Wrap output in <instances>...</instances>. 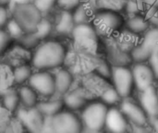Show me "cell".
<instances>
[{
  "label": "cell",
  "mask_w": 158,
  "mask_h": 133,
  "mask_svg": "<svg viewBox=\"0 0 158 133\" xmlns=\"http://www.w3.org/2000/svg\"><path fill=\"white\" fill-rule=\"evenodd\" d=\"M64 102L59 98H44V100H40L37 108L41 111V113L45 118H52L64 108Z\"/></svg>",
  "instance_id": "17"
},
{
  "label": "cell",
  "mask_w": 158,
  "mask_h": 133,
  "mask_svg": "<svg viewBox=\"0 0 158 133\" xmlns=\"http://www.w3.org/2000/svg\"><path fill=\"white\" fill-rule=\"evenodd\" d=\"M120 110L135 126H144L147 121V115L142 106L134 102L125 99L120 104Z\"/></svg>",
  "instance_id": "10"
},
{
  "label": "cell",
  "mask_w": 158,
  "mask_h": 133,
  "mask_svg": "<svg viewBox=\"0 0 158 133\" xmlns=\"http://www.w3.org/2000/svg\"><path fill=\"white\" fill-rule=\"evenodd\" d=\"M64 106L71 111L84 108L87 106V97L81 90H73L68 92L62 96Z\"/></svg>",
  "instance_id": "16"
},
{
  "label": "cell",
  "mask_w": 158,
  "mask_h": 133,
  "mask_svg": "<svg viewBox=\"0 0 158 133\" xmlns=\"http://www.w3.org/2000/svg\"><path fill=\"white\" fill-rule=\"evenodd\" d=\"M67 58V48L59 41L44 40L32 51L31 65L36 70L60 69Z\"/></svg>",
  "instance_id": "1"
},
{
  "label": "cell",
  "mask_w": 158,
  "mask_h": 133,
  "mask_svg": "<svg viewBox=\"0 0 158 133\" xmlns=\"http://www.w3.org/2000/svg\"><path fill=\"white\" fill-rule=\"evenodd\" d=\"M17 90L20 100V107L32 108L37 106L40 96L28 83L19 86Z\"/></svg>",
  "instance_id": "18"
},
{
  "label": "cell",
  "mask_w": 158,
  "mask_h": 133,
  "mask_svg": "<svg viewBox=\"0 0 158 133\" xmlns=\"http://www.w3.org/2000/svg\"><path fill=\"white\" fill-rule=\"evenodd\" d=\"M18 44L26 50H34L41 43L34 32H24L22 36L17 41Z\"/></svg>",
  "instance_id": "25"
},
{
  "label": "cell",
  "mask_w": 158,
  "mask_h": 133,
  "mask_svg": "<svg viewBox=\"0 0 158 133\" xmlns=\"http://www.w3.org/2000/svg\"><path fill=\"white\" fill-rule=\"evenodd\" d=\"M101 98L103 103H105L106 105H115L118 103L121 99L120 95L114 87L106 88L101 94Z\"/></svg>",
  "instance_id": "29"
},
{
  "label": "cell",
  "mask_w": 158,
  "mask_h": 133,
  "mask_svg": "<svg viewBox=\"0 0 158 133\" xmlns=\"http://www.w3.org/2000/svg\"><path fill=\"white\" fill-rule=\"evenodd\" d=\"M125 133H127V132H125Z\"/></svg>",
  "instance_id": "46"
},
{
  "label": "cell",
  "mask_w": 158,
  "mask_h": 133,
  "mask_svg": "<svg viewBox=\"0 0 158 133\" xmlns=\"http://www.w3.org/2000/svg\"><path fill=\"white\" fill-rule=\"evenodd\" d=\"M2 97V107L6 110L12 116L20 108V100L18 90L6 89L1 94Z\"/></svg>",
  "instance_id": "19"
},
{
  "label": "cell",
  "mask_w": 158,
  "mask_h": 133,
  "mask_svg": "<svg viewBox=\"0 0 158 133\" xmlns=\"http://www.w3.org/2000/svg\"><path fill=\"white\" fill-rule=\"evenodd\" d=\"M28 84L43 98H50L56 94L55 77L48 70L33 71Z\"/></svg>",
  "instance_id": "7"
},
{
  "label": "cell",
  "mask_w": 158,
  "mask_h": 133,
  "mask_svg": "<svg viewBox=\"0 0 158 133\" xmlns=\"http://www.w3.org/2000/svg\"><path fill=\"white\" fill-rule=\"evenodd\" d=\"M106 105L103 102H94L87 105L81 114L83 127L89 132H97L105 127L107 114Z\"/></svg>",
  "instance_id": "4"
},
{
  "label": "cell",
  "mask_w": 158,
  "mask_h": 133,
  "mask_svg": "<svg viewBox=\"0 0 158 133\" xmlns=\"http://www.w3.org/2000/svg\"><path fill=\"white\" fill-rule=\"evenodd\" d=\"M54 31L62 36L71 35L75 27L72 13L69 11L59 10L54 19Z\"/></svg>",
  "instance_id": "14"
},
{
  "label": "cell",
  "mask_w": 158,
  "mask_h": 133,
  "mask_svg": "<svg viewBox=\"0 0 158 133\" xmlns=\"http://www.w3.org/2000/svg\"><path fill=\"white\" fill-rule=\"evenodd\" d=\"M143 14L149 21L150 25L158 28V7L151 5H146Z\"/></svg>",
  "instance_id": "30"
},
{
  "label": "cell",
  "mask_w": 158,
  "mask_h": 133,
  "mask_svg": "<svg viewBox=\"0 0 158 133\" xmlns=\"http://www.w3.org/2000/svg\"><path fill=\"white\" fill-rule=\"evenodd\" d=\"M48 123L52 133H81L83 130L81 119L71 110L63 109L49 118Z\"/></svg>",
  "instance_id": "3"
},
{
  "label": "cell",
  "mask_w": 158,
  "mask_h": 133,
  "mask_svg": "<svg viewBox=\"0 0 158 133\" xmlns=\"http://www.w3.org/2000/svg\"><path fill=\"white\" fill-rule=\"evenodd\" d=\"M25 133H43L47 118L37 107H20L14 115Z\"/></svg>",
  "instance_id": "6"
},
{
  "label": "cell",
  "mask_w": 158,
  "mask_h": 133,
  "mask_svg": "<svg viewBox=\"0 0 158 133\" xmlns=\"http://www.w3.org/2000/svg\"><path fill=\"white\" fill-rule=\"evenodd\" d=\"M111 79L113 87L117 90L121 98H127L133 88L134 81L132 71L125 66H116L112 68Z\"/></svg>",
  "instance_id": "8"
},
{
  "label": "cell",
  "mask_w": 158,
  "mask_h": 133,
  "mask_svg": "<svg viewBox=\"0 0 158 133\" xmlns=\"http://www.w3.org/2000/svg\"><path fill=\"white\" fill-rule=\"evenodd\" d=\"M131 59L135 61L136 63H143L149 60L151 55L141 43L132 48L131 52Z\"/></svg>",
  "instance_id": "27"
},
{
  "label": "cell",
  "mask_w": 158,
  "mask_h": 133,
  "mask_svg": "<svg viewBox=\"0 0 158 133\" xmlns=\"http://www.w3.org/2000/svg\"><path fill=\"white\" fill-rule=\"evenodd\" d=\"M53 31H54V22L50 20L48 18L43 17L36 30L33 32L39 38V40L43 42L44 40H47L50 37V35L53 33Z\"/></svg>",
  "instance_id": "23"
},
{
  "label": "cell",
  "mask_w": 158,
  "mask_h": 133,
  "mask_svg": "<svg viewBox=\"0 0 158 133\" xmlns=\"http://www.w3.org/2000/svg\"><path fill=\"white\" fill-rule=\"evenodd\" d=\"M32 0H11L10 1V4L8 6V8L11 9L14 6L16 5H19V4H22V3H26V2H31Z\"/></svg>",
  "instance_id": "38"
},
{
  "label": "cell",
  "mask_w": 158,
  "mask_h": 133,
  "mask_svg": "<svg viewBox=\"0 0 158 133\" xmlns=\"http://www.w3.org/2000/svg\"><path fill=\"white\" fill-rule=\"evenodd\" d=\"M89 133H102L101 131H97V132H89Z\"/></svg>",
  "instance_id": "44"
},
{
  "label": "cell",
  "mask_w": 158,
  "mask_h": 133,
  "mask_svg": "<svg viewBox=\"0 0 158 133\" xmlns=\"http://www.w3.org/2000/svg\"><path fill=\"white\" fill-rule=\"evenodd\" d=\"M10 18L11 12L8 6L0 5V28H5Z\"/></svg>",
  "instance_id": "34"
},
{
  "label": "cell",
  "mask_w": 158,
  "mask_h": 133,
  "mask_svg": "<svg viewBox=\"0 0 158 133\" xmlns=\"http://www.w3.org/2000/svg\"><path fill=\"white\" fill-rule=\"evenodd\" d=\"M74 41L81 45H93L97 41V31L90 23L75 25L70 35Z\"/></svg>",
  "instance_id": "11"
},
{
  "label": "cell",
  "mask_w": 158,
  "mask_h": 133,
  "mask_svg": "<svg viewBox=\"0 0 158 133\" xmlns=\"http://www.w3.org/2000/svg\"><path fill=\"white\" fill-rule=\"evenodd\" d=\"M93 21V25L96 31L105 35L113 34L118 31L124 24V19L120 13L108 8L95 13Z\"/></svg>",
  "instance_id": "5"
},
{
  "label": "cell",
  "mask_w": 158,
  "mask_h": 133,
  "mask_svg": "<svg viewBox=\"0 0 158 133\" xmlns=\"http://www.w3.org/2000/svg\"><path fill=\"white\" fill-rule=\"evenodd\" d=\"M142 44L144 48L150 53L152 56L153 54H158V28L154 27L149 29L143 36L142 41Z\"/></svg>",
  "instance_id": "22"
},
{
  "label": "cell",
  "mask_w": 158,
  "mask_h": 133,
  "mask_svg": "<svg viewBox=\"0 0 158 133\" xmlns=\"http://www.w3.org/2000/svg\"><path fill=\"white\" fill-rule=\"evenodd\" d=\"M32 69H33L32 66L27 63H20L17 65L12 70V74H11L12 82L18 87L27 84L33 73Z\"/></svg>",
  "instance_id": "20"
},
{
  "label": "cell",
  "mask_w": 158,
  "mask_h": 133,
  "mask_svg": "<svg viewBox=\"0 0 158 133\" xmlns=\"http://www.w3.org/2000/svg\"><path fill=\"white\" fill-rule=\"evenodd\" d=\"M150 23L143 14H135L129 17L126 21V27L133 34L145 33L150 29Z\"/></svg>",
  "instance_id": "21"
},
{
  "label": "cell",
  "mask_w": 158,
  "mask_h": 133,
  "mask_svg": "<svg viewBox=\"0 0 158 133\" xmlns=\"http://www.w3.org/2000/svg\"><path fill=\"white\" fill-rule=\"evenodd\" d=\"M131 71L134 85L140 92H143V90L152 86L154 81L156 80L151 67L144 63H136Z\"/></svg>",
  "instance_id": "9"
},
{
  "label": "cell",
  "mask_w": 158,
  "mask_h": 133,
  "mask_svg": "<svg viewBox=\"0 0 158 133\" xmlns=\"http://www.w3.org/2000/svg\"><path fill=\"white\" fill-rule=\"evenodd\" d=\"M54 77L56 94L63 96L70 91L74 79L73 75L69 70L66 69H58L56 72L54 74Z\"/></svg>",
  "instance_id": "15"
},
{
  "label": "cell",
  "mask_w": 158,
  "mask_h": 133,
  "mask_svg": "<svg viewBox=\"0 0 158 133\" xmlns=\"http://www.w3.org/2000/svg\"><path fill=\"white\" fill-rule=\"evenodd\" d=\"M13 40L4 28H0V56L4 55L10 47Z\"/></svg>",
  "instance_id": "31"
},
{
  "label": "cell",
  "mask_w": 158,
  "mask_h": 133,
  "mask_svg": "<svg viewBox=\"0 0 158 133\" xmlns=\"http://www.w3.org/2000/svg\"><path fill=\"white\" fill-rule=\"evenodd\" d=\"M71 13H72V17H73L74 22H75V25L90 23V20L92 19V15L90 13V8L83 2L78 7H76Z\"/></svg>",
  "instance_id": "24"
},
{
  "label": "cell",
  "mask_w": 158,
  "mask_h": 133,
  "mask_svg": "<svg viewBox=\"0 0 158 133\" xmlns=\"http://www.w3.org/2000/svg\"><path fill=\"white\" fill-rule=\"evenodd\" d=\"M4 29L6 31V32L8 33L10 38L14 42H17L22 36V34L25 32L23 31L22 27L19 25V23L12 17L9 19V20L7 21V23H6V25L5 26Z\"/></svg>",
  "instance_id": "26"
},
{
  "label": "cell",
  "mask_w": 158,
  "mask_h": 133,
  "mask_svg": "<svg viewBox=\"0 0 158 133\" xmlns=\"http://www.w3.org/2000/svg\"><path fill=\"white\" fill-rule=\"evenodd\" d=\"M10 1H11V0H0V5L8 6L9 4H10Z\"/></svg>",
  "instance_id": "41"
},
{
  "label": "cell",
  "mask_w": 158,
  "mask_h": 133,
  "mask_svg": "<svg viewBox=\"0 0 158 133\" xmlns=\"http://www.w3.org/2000/svg\"><path fill=\"white\" fill-rule=\"evenodd\" d=\"M0 107H2V97H1V94H0Z\"/></svg>",
  "instance_id": "43"
},
{
  "label": "cell",
  "mask_w": 158,
  "mask_h": 133,
  "mask_svg": "<svg viewBox=\"0 0 158 133\" xmlns=\"http://www.w3.org/2000/svg\"><path fill=\"white\" fill-rule=\"evenodd\" d=\"M148 61L156 79H158V54H153Z\"/></svg>",
  "instance_id": "37"
},
{
  "label": "cell",
  "mask_w": 158,
  "mask_h": 133,
  "mask_svg": "<svg viewBox=\"0 0 158 133\" xmlns=\"http://www.w3.org/2000/svg\"><path fill=\"white\" fill-rule=\"evenodd\" d=\"M153 118V126L155 128V131L156 132L158 133V118L157 117L156 118Z\"/></svg>",
  "instance_id": "40"
},
{
  "label": "cell",
  "mask_w": 158,
  "mask_h": 133,
  "mask_svg": "<svg viewBox=\"0 0 158 133\" xmlns=\"http://www.w3.org/2000/svg\"><path fill=\"white\" fill-rule=\"evenodd\" d=\"M141 93V106L147 116L151 118H156L158 116V94L156 88L152 85Z\"/></svg>",
  "instance_id": "12"
},
{
  "label": "cell",
  "mask_w": 158,
  "mask_h": 133,
  "mask_svg": "<svg viewBox=\"0 0 158 133\" xmlns=\"http://www.w3.org/2000/svg\"><path fill=\"white\" fill-rule=\"evenodd\" d=\"M156 91H157V94H158V88H157V89H156Z\"/></svg>",
  "instance_id": "45"
},
{
  "label": "cell",
  "mask_w": 158,
  "mask_h": 133,
  "mask_svg": "<svg viewBox=\"0 0 158 133\" xmlns=\"http://www.w3.org/2000/svg\"><path fill=\"white\" fill-rule=\"evenodd\" d=\"M56 1L57 0H32V3L43 14H44L48 13L55 6H56Z\"/></svg>",
  "instance_id": "33"
},
{
  "label": "cell",
  "mask_w": 158,
  "mask_h": 133,
  "mask_svg": "<svg viewBox=\"0 0 158 133\" xmlns=\"http://www.w3.org/2000/svg\"><path fill=\"white\" fill-rule=\"evenodd\" d=\"M146 5H151L158 7V0H144Z\"/></svg>",
  "instance_id": "39"
},
{
  "label": "cell",
  "mask_w": 158,
  "mask_h": 133,
  "mask_svg": "<svg viewBox=\"0 0 158 133\" xmlns=\"http://www.w3.org/2000/svg\"><path fill=\"white\" fill-rule=\"evenodd\" d=\"M10 12L11 17L19 23L25 32H33L44 17L32 1L16 5L10 9Z\"/></svg>",
  "instance_id": "2"
},
{
  "label": "cell",
  "mask_w": 158,
  "mask_h": 133,
  "mask_svg": "<svg viewBox=\"0 0 158 133\" xmlns=\"http://www.w3.org/2000/svg\"><path fill=\"white\" fill-rule=\"evenodd\" d=\"M82 3V0H57L56 6L60 10L72 12Z\"/></svg>",
  "instance_id": "32"
},
{
  "label": "cell",
  "mask_w": 158,
  "mask_h": 133,
  "mask_svg": "<svg viewBox=\"0 0 158 133\" xmlns=\"http://www.w3.org/2000/svg\"><path fill=\"white\" fill-rule=\"evenodd\" d=\"M98 73L104 78H111L112 74V68H110L106 63H102L97 68Z\"/></svg>",
  "instance_id": "36"
},
{
  "label": "cell",
  "mask_w": 158,
  "mask_h": 133,
  "mask_svg": "<svg viewBox=\"0 0 158 133\" xmlns=\"http://www.w3.org/2000/svg\"><path fill=\"white\" fill-rule=\"evenodd\" d=\"M90 4H94L95 2H97V1H99V0H87Z\"/></svg>",
  "instance_id": "42"
},
{
  "label": "cell",
  "mask_w": 158,
  "mask_h": 133,
  "mask_svg": "<svg viewBox=\"0 0 158 133\" xmlns=\"http://www.w3.org/2000/svg\"><path fill=\"white\" fill-rule=\"evenodd\" d=\"M11 114H9L3 107H0V133H2L6 126L8 124V122L10 121L9 118H11Z\"/></svg>",
  "instance_id": "35"
},
{
  "label": "cell",
  "mask_w": 158,
  "mask_h": 133,
  "mask_svg": "<svg viewBox=\"0 0 158 133\" xmlns=\"http://www.w3.org/2000/svg\"><path fill=\"white\" fill-rule=\"evenodd\" d=\"M146 6L144 0H127L125 4L126 12L131 16L135 14H143Z\"/></svg>",
  "instance_id": "28"
},
{
  "label": "cell",
  "mask_w": 158,
  "mask_h": 133,
  "mask_svg": "<svg viewBox=\"0 0 158 133\" xmlns=\"http://www.w3.org/2000/svg\"><path fill=\"white\" fill-rule=\"evenodd\" d=\"M105 127L111 133H125L128 128V123L124 114L118 108L108 109Z\"/></svg>",
  "instance_id": "13"
}]
</instances>
